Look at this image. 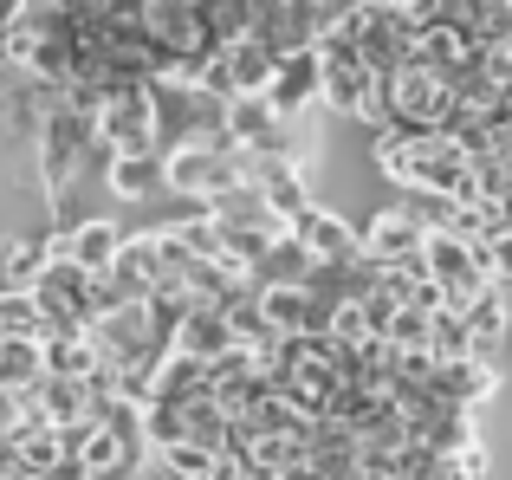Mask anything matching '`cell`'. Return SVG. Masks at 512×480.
I'll list each match as a JSON object with an SVG mask.
<instances>
[{"label":"cell","instance_id":"1","mask_svg":"<svg viewBox=\"0 0 512 480\" xmlns=\"http://www.w3.org/2000/svg\"><path fill=\"white\" fill-rule=\"evenodd\" d=\"M312 52H318V104H331V111L357 117V104H363V91H370L376 72L357 59V46H350L344 33H325Z\"/></svg>","mask_w":512,"mask_h":480},{"label":"cell","instance_id":"2","mask_svg":"<svg viewBox=\"0 0 512 480\" xmlns=\"http://www.w3.org/2000/svg\"><path fill=\"white\" fill-rule=\"evenodd\" d=\"M98 137L111 143L117 156H163V137H156V98H150V85H143V91H124V98H111V104H104V117H98Z\"/></svg>","mask_w":512,"mask_h":480},{"label":"cell","instance_id":"3","mask_svg":"<svg viewBox=\"0 0 512 480\" xmlns=\"http://www.w3.org/2000/svg\"><path fill=\"white\" fill-rule=\"evenodd\" d=\"M143 33H150L156 46H169L175 59H195V52H221L208 33H201L195 0H150V7H143Z\"/></svg>","mask_w":512,"mask_h":480},{"label":"cell","instance_id":"4","mask_svg":"<svg viewBox=\"0 0 512 480\" xmlns=\"http://www.w3.org/2000/svg\"><path fill=\"white\" fill-rule=\"evenodd\" d=\"M292 240H299V247L312 253L318 266H350V260H363L357 228H350L344 215H331V208H305V215L292 221Z\"/></svg>","mask_w":512,"mask_h":480},{"label":"cell","instance_id":"5","mask_svg":"<svg viewBox=\"0 0 512 480\" xmlns=\"http://www.w3.org/2000/svg\"><path fill=\"white\" fill-rule=\"evenodd\" d=\"M363 240V260L370 266H409V260H422V228H415L402 208H383V215H370V228H357Z\"/></svg>","mask_w":512,"mask_h":480},{"label":"cell","instance_id":"6","mask_svg":"<svg viewBox=\"0 0 512 480\" xmlns=\"http://www.w3.org/2000/svg\"><path fill=\"white\" fill-rule=\"evenodd\" d=\"M221 72H227V85H234V98H266V85H273V72H279V52L266 46V39L240 33V39L221 46Z\"/></svg>","mask_w":512,"mask_h":480},{"label":"cell","instance_id":"7","mask_svg":"<svg viewBox=\"0 0 512 480\" xmlns=\"http://www.w3.org/2000/svg\"><path fill=\"white\" fill-rule=\"evenodd\" d=\"M266 104H273L279 117H305L318 104V52H286L273 72V85H266Z\"/></svg>","mask_w":512,"mask_h":480},{"label":"cell","instance_id":"8","mask_svg":"<svg viewBox=\"0 0 512 480\" xmlns=\"http://www.w3.org/2000/svg\"><path fill=\"white\" fill-rule=\"evenodd\" d=\"M46 240H52V234H46ZM124 240H130V234L117 228L111 215H91L85 228H72L65 240H52V253H65V260H78L85 273H104V266L117 260V247H124Z\"/></svg>","mask_w":512,"mask_h":480},{"label":"cell","instance_id":"9","mask_svg":"<svg viewBox=\"0 0 512 480\" xmlns=\"http://www.w3.org/2000/svg\"><path fill=\"white\" fill-rule=\"evenodd\" d=\"M175 351L195 357V364H214L221 351H234V325H227L214 305H195V312L175 325Z\"/></svg>","mask_w":512,"mask_h":480},{"label":"cell","instance_id":"10","mask_svg":"<svg viewBox=\"0 0 512 480\" xmlns=\"http://www.w3.org/2000/svg\"><path fill=\"white\" fill-rule=\"evenodd\" d=\"M104 189H111L117 202H156V195H169L163 156H117L111 176H104Z\"/></svg>","mask_w":512,"mask_h":480},{"label":"cell","instance_id":"11","mask_svg":"<svg viewBox=\"0 0 512 480\" xmlns=\"http://www.w3.org/2000/svg\"><path fill=\"white\" fill-rule=\"evenodd\" d=\"M46 260H52L46 234H7V240H0V273H7L13 292H33V279L46 273Z\"/></svg>","mask_w":512,"mask_h":480},{"label":"cell","instance_id":"12","mask_svg":"<svg viewBox=\"0 0 512 480\" xmlns=\"http://www.w3.org/2000/svg\"><path fill=\"white\" fill-rule=\"evenodd\" d=\"M312 253L299 247V240L292 234H279L273 247H266V260H260V273H253V286H305V279H312Z\"/></svg>","mask_w":512,"mask_h":480},{"label":"cell","instance_id":"13","mask_svg":"<svg viewBox=\"0 0 512 480\" xmlns=\"http://www.w3.org/2000/svg\"><path fill=\"white\" fill-rule=\"evenodd\" d=\"M46 377V357H39V338H0V390L26 396Z\"/></svg>","mask_w":512,"mask_h":480},{"label":"cell","instance_id":"14","mask_svg":"<svg viewBox=\"0 0 512 480\" xmlns=\"http://www.w3.org/2000/svg\"><path fill=\"white\" fill-rule=\"evenodd\" d=\"M39 357H46V377H72V383H85L98 370L91 338H39Z\"/></svg>","mask_w":512,"mask_h":480},{"label":"cell","instance_id":"15","mask_svg":"<svg viewBox=\"0 0 512 480\" xmlns=\"http://www.w3.org/2000/svg\"><path fill=\"white\" fill-rule=\"evenodd\" d=\"M156 474H169V480H214V455L208 448H195V442H175V448H156Z\"/></svg>","mask_w":512,"mask_h":480},{"label":"cell","instance_id":"16","mask_svg":"<svg viewBox=\"0 0 512 480\" xmlns=\"http://www.w3.org/2000/svg\"><path fill=\"white\" fill-rule=\"evenodd\" d=\"M39 305H33V292H13V286H0V338H39Z\"/></svg>","mask_w":512,"mask_h":480},{"label":"cell","instance_id":"17","mask_svg":"<svg viewBox=\"0 0 512 480\" xmlns=\"http://www.w3.org/2000/svg\"><path fill=\"white\" fill-rule=\"evenodd\" d=\"M143 7H150V0H98L104 20H143Z\"/></svg>","mask_w":512,"mask_h":480},{"label":"cell","instance_id":"18","mask_svg":"<svg viewBox=\"0 0 512 480\" xmlns=\"http://www.w3.org/2000/svg\"><path fill=\"white\" fill-rule=\"evenodd\" d=\"M7 480H33V474H7Z\"/></svg>","mask_w":512,"mask_h":480}]
</instances>
